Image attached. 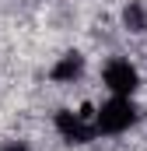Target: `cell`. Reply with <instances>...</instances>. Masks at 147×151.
Segmentation results:
<instances>
[{"label":"cell","instance_id":"5b68a950","mask_svg":"<svg viewBox=\"0 0 147 151\" xmlns=\"http://www.w3.org/2000/svg\"><path fill=\"white\" fill-rule=\"evenodd\" d=\"M123 21H126L130 32H147V7L140 0H130L126 11H123Z\"/></svg>","mask_w":147,"mask_h":151},{"label":"cell","instance_id":"3957f363","mask_svg":"<svg viewBox=\"0 0 147 151\" xmlns=\"http://www.w3.org/2000/svg\"><path fill=\"white\" fill-rule=\"evenodd\" d=\"M53 127L56 134L67 141V144H91L98 134H95V123H91V113H74V109H60L53 116Z\"/></svg>","mask_w":147,"mask_h":151},{"label":"cell","instance_id":"277c9868","mask_svg":"<svg viewBox=\"0 0 147 151\" xmlns=\"http://www.w3.org/2000/svg\"><path fill=\"white\" fill-rule=\"evenodd\" d=\"M84 74V56L74 49V53H63L56 63H53V70H49V77L53 81H60V84H70V81H77V77Z\"/></svg>","mask_w":147,"mask_h":151},{"label":"cell","instance_id":"7a4b0ae2","mask_svg":"<svg viewBox=\"0 0 147 151\" xmlns=\"http://www.w3.org/2000/svg\"><path fill=\"white\" fill-rule=\"evenodd\" d=\"M102 84L109 95H123V99H137L140 91V70L126 60V56H109L102 67Z\"/></svg>","mask_w":147,"mask_h":151},{"label":"cell","instance_id":"6da1fadb","mask_svg":"<svg viewBox=\"0 0 147 151\" xmlns=\"http://www.w3.org/2000/svg\"><path fill=\"white\" fill-rule=\"evenodd\" d=\"M140 119V109L133 99H123V95H109L95 113H91V123H95V134L98 137H119L126 130H133Z\"/></svg>","mask_w":147,"mask_h":151}]
</instances>
